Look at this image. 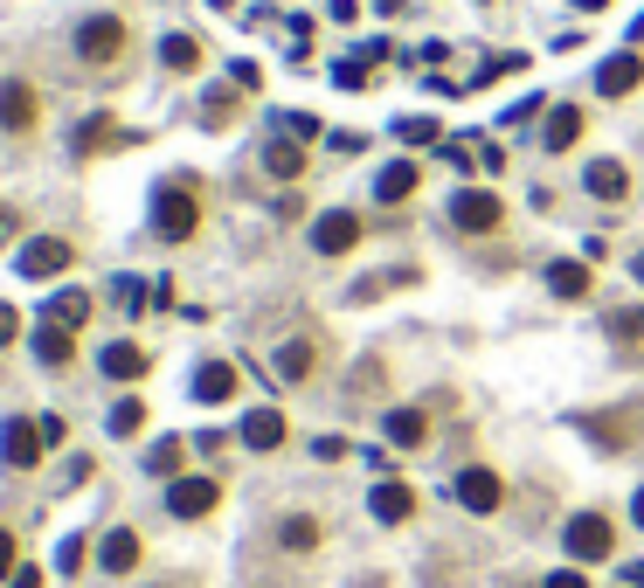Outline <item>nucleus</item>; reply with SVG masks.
Wrapping results in <instances>:
<instances>
[{
	"instance_id": "obj_1",
	"label": "nucleus",
	"mask_w": 644,
	"mask_h": 588,
	"mask_svg": "<svg viewBox=\"0 0 644 588\" xmlns=\"http://www.w3.org/2000/svg\"><path fill=\"white\" fill-rule=\"evenodd\" d=\"M194 228H201V194H194V181H160V188H152V236L188 243Z\"/></svg>"
},
{
	"instance_id": "obj_2",
	"label": "nucleus",
	"mask_w": 644,
	"mask_h": 588,
	"mask_svg": "<svg viewBox=\"0 0 644 588\" xmlns=\"http://www.w3.org/2000/svg\"><path fill=\"white\" fill-rule=\"evenodd\" d=\"M561 541H569V560H576V568H589V560H610V554H616V526H610L603 513H576Z\"/></svg>"
},
{
	"instance_id": "obj_3",
	"label": "nucleus",
	"mask_w": 644,
	"mask_h": 588,
	"mask_svg": "<svg viewBox=\"0 0 644 588\" xmlns=\"http://www.w3.org/2000/svg\"><path fill=\"white\" fill-rule=\"evenodd\" d=\"M70 257H76L70 236H29V243L14 249V270L29 277V285H42V277H63V270H70Z\"/></svg>"
},
{
	"instance_id": "obj_4",
	"label": "nucleus",
	"mask_w": 644,
	"mask_h": 588,
	"mask_svg": "<svg viewBox=\"0 0 644 588\" xmlns=\"http://www.w3.org/2000/svg\"><path fill=\"white\" fill-rule=\"evenodd\" d=\"M451 222L465 228V236H493V228L506 222V209H499V194H485V188H457L451 194Z\"/></svg>"
},
{
	"instance_id": "obj_5",
	"label": "nucleus",
	"mask_w": 644,
	"mask_h": 588,
	"mask_svg": "<svg viewBox=\"0 0 644 588\" xmlns=\"http://www.w3.org/2000/svg\"><path fill=\"white\" fill-rule=\"evenodd\" d=\"M215 505H222V484L215 478H173L167 484V513L173 520H209Z\"/></svg>"
},
{
	"instance_id": "obj_6",
	"label": "nucleus",
	"mask_w": 644,
	"mask_h": 588,
	"mask_svg": "<svg viewBox=\"0 0 644 588\" xmlns=\"http://www.w3.org/2000/svg\"><path fill=\"white\" fill-rule=\"evenodd\" d=\"M118 49H125V21L118 14H91L84 29H76V56L84 63H112Z\"/></svg>"
},
{
	"instance_id": "obj_7",
	"label": "nucleus",
	"mask_w": 644,
	"mask_h": 588,
	"mask_svg": "<svg viewBox=\"0 0 644 588\" xmlns=\"http://www.w3.org/2000/svg\"><path fill=\"white\" fill-rule=\"evenodd\" d=\"M457 505L465 513H499V499H506V484H499V471H485V464H472V471H457Z\"/></svg>"
},
{
	"instance_id": "obj_8",
	"label": "nucleus",
	"mask_w": 644,
	"mask_h": 588,
	"mask_svg": "<svg viewBox=\"0 0 644 588\" xmlns=\"http://www.w3.org/2000/svg\"><path fill=\"white\" fill-rule=\"evenodd\" d=\"M353 243H360V215L353 209H326L313 222V249H319V257H347Z\"/></svg>"
},
{
	"instance_id": "obj_9",
	"label": "nucleus",
	"mask_w": 644,
	"mask_h": 588,
	"mask_svg": "<svg viewBox=\"0 0 644 588\" xmlns=\"http://www.w3.org/2000/svg\"><path fill=\"white\" fill-rule=\"evenodd\" d=\"M42 450H49V437H42V423H8L0 429V457H8L14 471H29V464H42Z\"/></svg>"
},
{
	"instance_id": "obj_10",
	"label": "nucleus",
	"mask_w": 644,
	"mask_h": 588,
	"mask_svg": "<svg viewBox=\"0 0 644 588\" xmlns=\"http://www.w3.org/2000/svg\"><path fill=\"white\" fill-rule=\"evenodd\" d=\"M644 84V56L637 49H616V56H603V70H597V90L603 97H624V90H637Z\"/></svg>"
},
{
	"instance_id": "obj_11",
	"label": "nucleus",
	"mask_w": 644,
	"mask_h": 588,
	"mask_svg": "<svg viewBox=\"0 0 644 588\" xmlns=\"http://www.w3.org/2000/svg\"><path fill=\"white\" fill-rule=\"evenodd\" d=\"M368 513H374L381 526H402L409 513H416V492H409V484H402V478H381V484H374V492H368Z\"/></svg>"
},
{
	"instance_id": "obj_12",
	"label": "nucleus",
	"mask_w": 644,
	"mask_h": 588,
	"mask_svg": "<svg viewBox=\"0 0 644 588\" xmlns=\"http://www.w3.org/2000/svg\"><path fill=\"white\" fill-rule=\"evenodd\" d=\"M139 554H146V541L133 526H118V533H105V547H97V568H105V575H133Z\"/></svg>"
},
{
	"instance_id": "obj_13",
	"label": "nucleus",
	"mask_w": 644,
	"mask_h": 588,
	"mask_svg": "<svg viewBox=\"0 0 644 588\" xmlns=\"http://www.w3.org/2000/svg\"><path fill=\"white\" fill-rule=\"evenodd\" d=\"M29 125H35V90L21 76H8L0 84V132H29Z\"/></svg>"
},
{
	"instance_id": "obj_14",
	"label": "nucleus",
	"mask_w": 644,
	"mask_h": 588,
	"mask_svg": "<svg viewBox=\"0 0 644 588\" xmlns=\"http://www.w3.org/2000/svg\"><path fill=\"white\" fill-rule=\"evenodd\" d=\"M416 188H423V173H416V160H389V167L374 173V201H389V209H395V201H409V194H416Z\"/></svg>"
},
{
	"instance_id": "obj_15",
	"label": "nucleus",
	"mask_w": 644,
	"mask_h": 588,
	"mask_svg": "<svg viewBox=\"0 0 644 588\" xmlns=\"http://www.w3.org/2000/svg\"><path fill=\"white\" fill-rule=\"evenodd\" d=\"M582 132H589V118H582L576 105H555V111H548V132H540V146H548V152H569Z\"/></svg>"
},
{
	"instance_id": "obj_16",
	"label": "nucleus",
	"mask_w": 644,
	"mask_h": 588,
	"mask_svg": "<svg viewBox=\"0 0 644 588\" xmlns=\"http://www.w3.org/2000/svg\"><path fill=\"white\" fill-rule=\"evenodd\" d=\"M582 188L597 194V201H624V194H631V173L616 167V160H589V173H582Z\"/></svg>"
},
{
	"instance_id": "obj_17",
	"label": "nucleus",
	"mask_w": 644,
	"mask_h": 588,
	"mask_svg": "<svg viewBox=\"0 0 644 588\" xmlns=\"http://www.w3.org/2000/svg\"><path fill=\"white\" fill-rule=\"evenodd\" d=\"M97 367H105V381H139L146 374V353L133 340H112L105 353H97Z\"/></svg>"
},
{
	"instance_id": "obj_18",
	"label": "nucleus",
	"mask_w": 644,
	"mask_h": 588,
	"mask_svg": "<svg viewBox=\"0 0 644 588\" xmlns=\"http://www.w3.org/2000/svg\"><path fill=\"white\" fill-rule=\"evenodd\" d=\"M243 443L250 450H277V443H285V416H277V408H250V416H243Z\"/></svg>"
},
{
	"instance_id": "obj_19",
	"label": "nucleus",
	"mask_w": 644,
	"mask_h": 588,
	"mask_svg": "<svg viewBox=\"0 0 644 588\" xmlns=\"http://www.w3.org/2000/svg\"><path fill=\"white\" fill-rule=\"evenodd\" d=\"M381 429H389L395 450H416L430 437V416H423V408H389V423H381Z\"/></svg>"
},
{
	"instance_id": "obj_20",
	"label": "nucleus",
	"mask_w": 644,
	"mask_h": 588,
	"mask_svg": "<svg viewBox=\"0 0 644 588\" xmlns=\"http://www.w3.org/2000/svg\"><path fill=\"white\" fill-rule=\"evenodd\" d=\"M70 353H76V332H70V325H49V319H42V325H35V361H42V367H63Z\"/></svg>"
},
{
	"instance_id": "obj_21",
	"label": "nucleus",
	"mask_w": 644,
	"mask_h": 588,
	"mask_svg": "<svg viewBox=\"0 0 644 588\" xmlns=\"http://www.w3.org/2000/svg\"><path fill=\"white\" fill-rule=\"evenodd\" d=\"M229 395H236V367H229V361H209V367H201L194 374V402H229Z\"/></svg>"
},
{
	"instance_id": "obj_22",
	"label": "nucleus",
	"mask_w": 644,
	"mask_h": 588,
	"mask_svg": "<svg viewBox=\"0 0 644 588\" xmlns=\"http://www.w3.org/2000/svg\"><path fill=\"white\" fill-rule=\"evenodd\" d=\"M264 167L277 173V181H298V173H305V146H298V139H285V132H277V139L264 146Z\"/></svg>"
},
{
	"instance_id": "obj_23",
	"label": "nucleus",
	"mask_w": 644,
	"mask_h": 588,
	"mask_svg": "<svg viewBox=\"0 0 644 588\" xmlns=\"http://www.w3.org/2000/svg\"><path fill=\"white\" fill-rule=\"evenodd\" d=\"M91 319V291H56V298H49V325H84Z\"/></svg>"
},
{
	"instance_id": "obj_24",
	"label": "nucleus",
	"mask_w": 644,
	"mask_h": 588,
	"mask_svg": "<svg viewBox=\"0 0 644 588\" xmlns=\"http://www.w3.org/2000/svg\"><path fill=\"white\" fill-rule=\"evenodd\" d=\"M548 291L555 298H589V264H548Z\"/></svg>"
},
{
	"instance_id": "obj_25",
	"label": "nucleus",
	"mask_w": 644,
	"mask_h": 588,
	"mask_svg": "<svg viewBox=\"0 0 644 588\" xmlns=\"http://www.w3.org/2000/svg\"><path fill=\"white\" fill-rule=\"evenodd\" d=\"M160 63H167V70H180V76L201 70V42H194V35H167V42H160Z\"/></svg>"
},
{
	"instance_id": "obj_26",
	"label": "nucleus",
	"mask_w": 644,
	"mask_h": 588,
	"mask_svg": "<svg viewBox=\"0 0 644 588\" xmlns=\"http://www.w3.org/2000/svg\"><path fill=\"white\" fill-rule=\"evenodd\" d=\"M277 541H285L292 554H313V547H319V520H305V513H292L285 526H277Z\"/></svg>"
},
{
	"instance_id": "obj_27",
	"label": "nucleus",
	"mask_w": 644,
	"mask_h": 588,
	"mask_svg": "<svg viewBox=\"0 0 644 588\" xmlns=\"http://www.w3.org/2000/svg\"><path fill=\"white\" fill-rule=\"evenodd\" d=\"M277 374H285V381H305V374H313V346H305V340H285V346H277Z\"/></svg>"
},
{
	"instance_id": "obj_28",
	"label": "nucleus",
	"mask_w": 644,
	"mask_h": 588,
	"mask_svg": "<svg viewBox=\"0 0 644 588\" xmlns=\"http://www.w3.org/2000/svg\"><path fill=\"white\" fill-rule=\"evenodd\" d=\"M146 471H152V478H173V471H180V437H160V443H152V450H146Z\"/></svg>"
},
{
	"instance_id": "obj_29",
	"label": "nucleus",
	"mask_w": 644,
	"mask_h": 588,
	"mask_svg": "<svg viewBox=\"0 0 644 588\" xmlns=\"http://www.w3.org/2000/svg\"><path fill=\"white\" fill-rule=\"evenodd\" d=\"M139 429H146V402L125 395V402L112 408V437H139Z\"/></svg>"
},
{
	"instance_id": "obj_30",
	"label": "nucleus",
	"mask_w": 644,
	"mask_h": 588,
	"mask_svg": "<svg viewBox=\"0 0 644 588\" xmlns=\"http://www.w3.org/2000/svg\"><path fill=\"white\" fill-rule=\"evenodd\" d=\"M395 139L402 146H436V118H395Z\"/></svg>"
},
{
	"instance_id": "obj_31",
	"label": "nucleus",
	"mask_w": 644,
	"mask_h": 588,
	"mask_svg": "<svg viewBox=\"0 0 644 588\" xmlns=\"http://www.w3.org/2000/svg\"><path fill=\"white\" fill-rule=\"evenodd\" d=\"M277 132L305 146V139H319V118H313V111H285V118H277Z\"/></svg>"
},
{
	"instance_id": "obj_32",
	"label": "nucleus",
	"mask_w": 644,
	"mask_h": 588,
	"mask_svg": "<svg viewBox=\"0 0 644 588\" xmlns=\"http://www.w3.org/2000/svg\"><path fill=\"white\" fill-rule=\"evenodd\" d=\"M84 560H91V541H84V533H70V541L56 547V568H63V575H76Z\"/></svg>"
},
{
	"instance_id": "obj_33",
	"label": "nucleus",
	"mask_w": 644,
	"mask_h": 588,
	"mask_svg": "<svg viewBox=\"0 0 644 588\" xmlns=\"http://www.w3.org/2000/svg\"><path fill=\"white\" fill-rule=\"evenodd\" d=\"M610 340H644V312H637V304L610 312Z\"/></svg>"
},
{
	"instance_id": "obj_34",
	"label": "nucleus",
	"mask_w": 644,
	"mask_h": 588,
	"mask_svg": "<svg viewBox=\"0 0 644 588\" xmlns=\"http://www.w3.org/2000/svg\"><path fill=\"white\" fill-rule=\"evenodd\" d=\"M14 568H21V547H14V533L0 526V581H14Z\"/></svg>"
},
{
	"instance_id": "obj_35",
	"label": "nucleus",
	"mask_w": 644,
	"mask_h": 588,
	"mask_svg": "<svg viewBox=\"0 0 644 588\" xmlns=\"http://www.w3.org/2000/svg\"><path fill=\"white\" fill-rule=\"evenodd\" d=\"M229 84H236V90H256V84H264V70L236 56V63H229Z\"/></svg>"
},
{
	"instance_id": "obj_36",
	"label": "nucleus",
	"mask_w": 644,
	"mask_h": 588,
	"mask_svg": "<svg viewBox=\"0 0 644 588\" xmlns=\"http://www.w3.org/2000/svg\"><path fill=\"white\" fill-rule=\"evenodd\" d=\"M112 291H118V304H125V312H139V304H146V285H139V277H118Z\"/></svg>"
},
{
	"instance_id": "obj_37",
	"label": "nucleus",
	"mask_w": 644,
	"mask_h": 588,
	"mask_svg": "<svg viewBox=\"0 0 644 588\" xmlns=\"http://www.w3.org/2000/svg\"><path fill=\"white\" fill-rule=\"evenodd\" d=\"M332 84H340V90H368V70H360V63H340V70H332Z\"/></svg>"
},
{
	"instance_id": "obj_38",
	"label": "nucleus",
	"mask_w": 644,
	"mask_h": 588,
	"mask_svg": "<svg viewBox=\"0 0 644 588\" xmlns=\"http://www.w3.org/2000/svg\"><path fill=\"white\" fill-rule=\"evenodd\" d=\"M21 340V312H14V304H0V346H14Z\"/></svg>"
},
{
	"instance_id": "obj_39",
	"label": "nucleus",
	"mask_w": 644,
	"mask_h": 588,
	"mask_svg": "<svg viewBox=\"0 0 644 588\" xmlns=\"http://www.w3.org/2000/svg\"><path fill=\"white\" fill-rule=\"evenodd\" d=\"M313 457H326V464H340V457H347V437H319V443H313Z\"/></svg>"
},
{
	"instance_id": "obj_40",
	"label": "nucleus",
	"mask_w": 644,
	"mask_h": 588,
	"mask_svg": "<svg viewBox=\"0 0 644 588\" xmlns=\"http://www.w3.org/2000/svg\"><path fill=\"white\" fill-rule=\"evenodd\" d=\"M540 588H589V581H582V568H555V575L540 581Z\"/></svg>"
},
{
	"instance_id": "obj_41",
	"label": "nucleus",
	"mask_w": 644,
	"mask_h": 588,
	"mask_svg": "<svg viewBox=\"0 0 644 588\" xmlns=\"http://www.w3.org/2000/svg\"><path fill=\"white\" fill-rule=\"evenodd\" d=\"M8 588H42V568H29V560H21V568H14V581Z\"/></svg>"
},
{
	"instance_id": "obj_42",
	"label": "nucleus",
	"mask_w": 644,
	"mask_h": 588,
	"mask_svg": "<svg viewBox=\"0 0 644 588\" xmlns=\"http://www.w3.org/2000/svg\"><path fill=\"white\" fill-rule=\"evenodd\" d=\"M631 520H637V526H644V492H637V499H631Z\"/></svg>"
},
{
	"instance_id": "obj_43",
	"label": "nucleus",
	"mask_w": 644,
	"mask_h": 588,
	"mask_svg": "<svg viewBox=\"0 0 644 588\" xmlns=\"http://www.w3.org/2000/svg\"><path fill=\"white\" fill-rule=\"evenodd\" d=\"M637 285H644V257H637Z\"/></svg>"
}]
</instances>
